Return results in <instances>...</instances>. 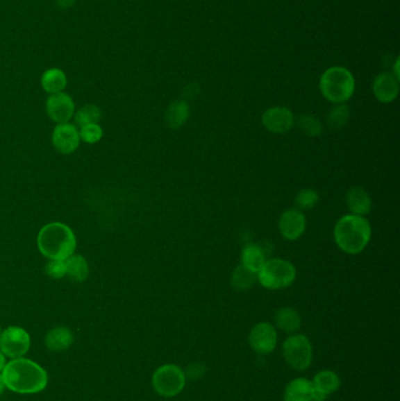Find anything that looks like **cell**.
Here are the masks:
<instances>
[{"mask_svg":"<svg viewBox=\"0 0 400 401\" xmlns=\"http://www.w3.org/2000/svg\"><path fill=\"white\" fill-rule=\"evenodd\" d=\"M5 386L15 393L34 394L45 390L49 375L39 364L25 358L13 359L1 371Z\"/></svg>","mask_w":400,"mask_h":401,"instance_id":"obj_1","label":"cell"},{"mask_svg":"<svg viewBox=\"0 0 400 401\" xmlns=\"http://www.w3.org/2000/svg\"><path fill=\"white\" fill-rule=\"evenodd\" d=\"M37 244L39 251L46 258L66 261L76 251V239L68 225L60 222H52L40 229Z\"/></svg>","mask_w":400,"mask_h":401,"instance_id":"obj_2","label":"cell"},{"mask_svg":"<svg viewBox=\"0 0 400 401\" xmlns=\"http://www.w3.org/2000/svg\"><path fill=\"white\" fill-rule=\"evenodd\" d=\"M371 234L372 229L369 221L352 214L340 217L333 230L337 246L349 255L362 253L370 242Z\"/></svg>","mask_w":400,"mask_h":401,"instance_id":"obj_3","label":"cell"},{"mask_svg":"<svg viewBox=\"0 0 400 401\" xmlns=\"http://www.w3.org/2000/svg\"><path fill=\"white\" fill-rule=\"evenodd\" d=\"M322 94L330 103H347L355 93L356 81L349 69L335 66L326 69L319 80Z\"/></svg>","mask_w":400,"mask_h":401,"instance_id":"obj_4","label":"cell"},{"mask_svg":"<svg viewBox=\"0 0 400 401\" xmlns=\"http://www.w3.org/2000/svg\"><path fill=\"white\" fill-rule=\"evenodd\" d=\"M296 280V268L290 262L281 258L265 261L257 273V280L263 288L269 290H282L290 287Z\"/></svg>","mask_w":400,"mask_h":401,"instance_id":"obj_5","label":"cell"},{"mask_svg":"<svg viewBox=\"0 0 400 401\" xmlns=\"http://www.w3.org/2000/svg\"><path fill=\"white\" fill-rule=\"evenodd\" d=\"M185 371L175 364L160 366L153 375L151 384L155 392L165 398H172L181 393L185 386Z\"/></svg>","mask_w":400,"mask_h":401,"instance_id":"obj_6","label":"cell"},{"mask_svg":"<svg viewBox=\"0 0 400 401\" xmlns=\"http://www.w3.org/2000/svg\"><path fill=\"white\" fill-rule=\"evenodd\" d=\"M283 357L296 371L308 370L312 363V345L309 338L301 333L288 337L283 343Z\"/></svg>","mask_w":400,"mask_h":401,"instance_id":"obj_7","label":"cell"},{"mask_svg":"<svg viewBox=\"0 0 400 401\" xmlns=\"http://www.w3.org/2000/svg\"><path fill=\"white\" fill-rule=\"evenodd\" d=\"M30 346V334L19 326H10L0 334V351L12 359L23 358Z\"/></svg>","mask_w":400,"mask_h":401,"instance_id":"obj_8","label":"cell"},{"mask_svg":"<svg viewBox=\"0 0 400 401\" xmlns=\"http://www.w3.org/2000/svg\"><path fill=\"white\" fill-rule=\"evenodd\" d=\"M278 334L275 327L269 323H258L249 333V345L253 351L260 356L269 355L275 350Z\"/></svg>","mask_w":400,"mask_h":401,"instance_id":"obj_9","label":"cell"},{"mask_svg":"<svg viewBox=\"0 0 400 401\" xmlns=\"http://www.w3.org/2000/svg\"><path fill=\"white\" fill-rule=\"evenodd\" d=\"M46 112L51 120L59 123H67L76 113V106L72 98L67 93L51 94L46 101Z\"/></svg>","mask_w":400,"mask_h":401,"instance_id":"obj_10","label":"cell"},{"mask_svg":"<svg viewBox=\"0 0 400 401\" xmlns=\"http://www.w3.org/2000/svg\"><path fill=\"white\" fill-rule=\"evenodd\" d=\"M262 123L269 132L284 134L294 127V114L287 107H272L262 115Z\"/></svg>","mask_w":400,"mask_h":401,"instance_id":"obj_11","label":"cell"},{"mask_svg":"<svg viewBox=\"0 0 400 401\" xmlns=\"http://www.w3.org/2000/svg\"><path fill=\"white\" fill-rule=\"evenodd\" d=\"M281 235L288 241H296L304 234L306 228V216L299 209H289L284 212L278 221Z\"/></svg>","mask_w":400,"mask_h":401,"instance_id":"obj_12","label":"cell"},{"mask_svg":"<svg viewBox=\"0 0 400 401\" xmlns=\"http://www.w3.org/2000/svg\"><path fill=\"white\" fill-rule=\"evenodd\" d=\"M52 142L58 152L71 154L79 147V130L72 123H59L52 134Z\"/></svg>","mask_w":400,"mask_h":401,"instance_id":"obj_13","label":"cell"},{"mask_svg":"<svg viewBox=\"0 0 400 401\" xmlns=\"http://www.w3.org/2000/svg\"><path fill=\"white\" fill-rule=\"evenodd\" d=\"M374 96L383 103H392L399 93V79L392 73H381L372 85Z\"/></svg>","mask_w":400,"mask_h":401,"instance_id":"obj_14","label":"cell"},{"mask_svg":"<svg viewBox=\"0 0 400 401\" xmlns=\"http://www.w3.org/2000/svg\"><path fill=\"white\" fill-rule=\"evenodd\" d=\"M311 382L314 386L316 400H324L325 398H328V395L336 393L342 385L338 375L331 370H323V371L318 372Z\"/></svg>","mask_w":400,"mask_h":401,"instance_id":"obj_15","label":"cell"},{"mask_svg":"<svg viewBox=\"0 0 400 401\" xmlns=\"http://www.w3.org/2000/svg\"><path fill=\"white\" fill-rule=\"evenodd\" d=\"M284 401L316 400L312 382L306 378H296L288 384L283 394Z\"/></svg>","mask_w":400,"mask_h":401,"instance_id":"obj_16","label":"cell"},{"mask_svg":"<svg viewBox=\"0 0 400 401\" xmlns=\"http://www.w3.org/2000/svg\"><path fill=\"white\" fill-rule=\"evenodd\" d=\"M347 208L352 212V215H367L372 208V200L367 190L362 187H352L347 194Z\"/></svg>","mask_w":400,"mask_h":401,"instance_id":"obj_17","label":"cell"},{"mask_svg":"<svg viewBox=\"0 0 400 401\" xmlns=\"http://www.w3.org/2000/svg\"><path fill=\"white\" fill-rule=\"evenodd\" d=\"M265 257H267V255L260 244L249 243V244L243 246V249H242L241 265H243L250 271L257 273L265 264Z\"/></svg>","mask_w":400,"mask_h":401,"instance_id":"obj_18","label":"cell"},{"mask_svg":"<svg viewBox=\"0 0 400 401\" xmlns=\"http://www.w3.org/2000/svg\"><path fill=\"white\" fill-rule=\"evenodd\" d=\"M73 343V333L71 330L59 326L49 331L46 334L45 344L49 350L54 352H60L71 348Z\"/></svg>","mask_w":400,"mask_h":401,"instance_id":"obj_19","label":"cell"},{"mask_svg":"<svg viewBox=\"0 0 400 401\" xmlns=\"http://www.w3.org/2000/svg\"><path fill=\"white\" fill-rule=\"evenodd\" d=\"M189 115H190V108L185 100H176L170 103L168 110L166 112L167 125L170 128H181L182 126L185 125L188 121Z\"/></svg>","mask_w":400,"mask_h":401,"instance_id":"obj_20","label":"cell"},{"mask_svg":"<svg viewBox=\"0 0 400 401\" xmlns=\"http://www.w3.org/2000/svg\"><path fill=\"white\" fill-rule=\"evenodd\" d=\"M275 323L276 326L284 332L292 333L299 330L302 325V319L299 312L292 307H282L276 311Z\"/></svg>","mask_w":400,"mask_h":401,"instance_id":"obj_21","label":"cell"},{"mask_svg":"<svg viewBox=\"0 0 400 401\" xmlns=\"http://www.w3.org/2000/svg\"><path fill=\"white\" fill-rule=\"evenodd\" d=\"M65 265H66V276L76 283L86 280L90 275L88 263L81 255L73 254L65 261Z\"/></svg>","mask_w":400,"mask_h":401,"instance_id":"obj_22","label":"cell"},{"mask_svg":"<svg viewBox=\"0 0 400 401\" xmlns=\"http://www.w3.org/2000/svg\"><path fill=\"white\" fill-rule=\"evenodd\" d=\"M42 86L49 94H57L64 92L67 86V76L61 69H47L42 76Z\"/></svg>","mask_w":400,"mask_h":401,"instance_id":"obj_23","label":"cell"},{"mask_svg":"<svg viewBox=\"0 0 400 401\" xmlns=\"http://www.w3.org/2000/svg\"><path fill=\"white\" fill-rule=\"evenodd\" d=\"M257 273L250 271L243 265H238L234 270L231 276V285L238 291H247L253 288V284L256 283Z\"/></svg>","mask_w":400,"mask_h":401,"instance_id":"obj_24","label":"cell"},{"mask_svg":"<svg viewBox=\"0 0 400 401\" xmlns=\"http://www.w3.org/2000/svg\"><path fill=\"white\" fill-rule=\"evenodd\" d=\"M74 119L80 127L99 123L101 119V110L95 105H86L76 110V113H74Z\"/></svg>","mask_w":400,"mask_h":401,"instance_id":"obj_25","label":"cell"},{"mask_svg":"<svg viewBox=\"0 0 400 401\" xmlns=\"http://www.w3.org/2000/svg\"><path fill=\"white\" fill-rule=\"evenodd\" d=\"M350 119V110L347 105L340 103L336 107H333L328 114V126L331 129H340L347 126V121Z\"/></svg>","mask_w":400,"mask_h":401,"instance_id":"obj_26","label":"cell"},{"mask_svg":"<svg viewBox=\"0 0 400 401\" xmlns=\"http://www.w3.org/2000/svg\"><path fill=\"white\" fill-rule=\"evenodd\" d=\"M299 127L306 135L310 137H317L323 133L321 121L314 115H302L299 119Z\"/></svg>","mask_w":400,"mask_h":401,"instance_id":"obj_27","label":"cell"},{"mask_svg":"<svg viewBox=\"0 0 400 401\" xmlns=\"http://www.w3.org/2000/svg\"><path fill=\"white\" fill-rule=\"evenodd\" d=\"M319 196L315 189H302L294 198L296 205L299 210H309L317 205Z\"/></svg>","mask_w":400,"mask_h":401,"instance_id":"obj_28","label":"cell"},{"mask_svg":"<svg viewBox=\"0 0 400 401\" xmlns=\"http://www.w3.org/2000/svg\"><path fill=\"white\" fill-rule=\"evenodd\" d=\"M102 135H103V132H102V128L99 126V123L80 127V140H83L86 144H97L101 140Z\"/></svg>","mask_w":400,"mask_h":401,"instance_id":"obj_29","label":"cell"},{"mask_svg":"<svg viewBox=\"0 0 400 401\" xmlns=\"http://www.w3.org/2000/svg\"><path fill=\"white\" fill-rule=\"evenodd\" d=\"M45 273L47 276L53 280H61L66 276V265L65 261H57V259H49L46 264Z\"/></svg>","mask_w":400,"mask_h":401,"instance_id":"obj_30","label":"cell"},{"mask_svg":"<svg viewBox=\"0 0 400 401\" xmlns=\"http://www.w3.org/2000/svg\"><path fill=\"white\" fill-rule=\"evenodd\" d=\"M207 372V368L202 363H192L189 364L187 368L185 370V378L190 379V380H197L204 377Z\"/></svg>","mask_w":400,"mask_h":401,"instance_id":"obj_31","label":"cell"},{"mask_svg":"<svg viewBox=\"0 0 400 401\" xmlns=\"http://www.w3.org/2000/svg\"><path fill=\"white\" fill-rule=\"evenodd\" d=\"M199 91H200V88H199L197 83H189L188 86L185 88L183 94H185V96H187V98L193 99L194 96H197Z\"/></svg>","mask_w":400,"mask_h":401,"instance_id":"obj_32","label":"cell"},{"mask_svg":"<svg viewBox=\"0 0 400 401\" xmlns=\"http://www.w3.org/2000/svg\"><path fill=\"white\" fill-rule=\"evenodd\" d=\"M76 3V0H56V4L60 8H72Z\"/></svg>","mask_w":400,"mask_h":401,"instance_id":"obj_33","label":"cell"},{"mask_svg":"<svg viewBox=\"0 0 400 401\" xmlns=\"http://www.w3.org/2000/svg\"><path fill=\"white\" fill-rule=\"evenodd\" d=\"M5 365H6V363H5L4 353L0 351V372L4 370Z\"/></svg>","mask_w":400,"mask_h":401,"instance_id":"obj_34","label":"cell"},{"mask_svg":"<svg viewBox=\"0 0 400 401\" xmlns=\"http://www.w3.org/2000/svg\"><path fill=\"white\" fill-rule=\"evenodd\" d=\"M5 387L6 386H5L4 379H3V375H0V395L4 393Z\"/></svg>","mask_w":400,"mask_h":401,"instance_id":"obj_35","label":"cell"},{"mask_svg":"<svg viewBox=\"0 0 400 401\" xmlns=\"http://www.w3.org/2000/svg\"><path fill=\"white\" fill-rule=\"evenodd\" d=\"M312 401H324V400H312Z\"/></svg>","mask_w":400,"mask_h":401,"instance_id":"obj_36","label":"cell"},{"mask_svg":"<svg viewBox=\"0 0 400 401\" xmlns=\"http://www.w3.org/2000/svg\"><path fill=\"white\" fill-rule=\"evenodd\" d=\"M0 334H1V329H0Z\"/></svg>","mask_w":400,"mask_h":401,"instance_id":"obj_37","label":"cell"}]
</instances>
